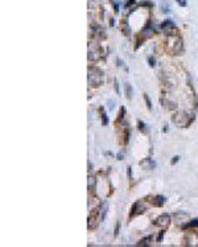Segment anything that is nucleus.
<instances>
[{
	"mask_svg": "<svg viewBox=\"0 0 198 247\" xmlns=\"http://www.w3.org/2000/svg\"><path fill=\"white\" fill-rule=\"evenodd\" d=\"M127 172H128V177L131 178V167H128V168H127Z\"/></svg>",
	"mask_w": 198,
	"mask_h": 247,
	"instance_id": "bb28decb",
	"label": "nucleus"
},
{
	"mask_svg": "<svg viewBox=\"0 0 198 247\" xmlns=\"http://www.w3.org/2000/svg\"><path fill=\"white\" fill-rule=\"evenodd\" d=\"M101 111H102V124H103V126H107V124H108V118H107V114L104 112L103 109H102Z\"/></svg>",
	"mask_w": 198,
	"mask_h": 247,
	"instance_id": "9d476101",
	"label": "nucleus"
},
{
	"mask_svg": "<svg viewBox=\"0 0 198 247\" xmlns=\"http://www.w3.org/2000/svg\"><path fill=\"white\" fill-rule=\"evenodd\" d=\"M152 202L155 206H161V205H164V202H165V197H163V196H156Z\"/></svg>",
	"mask_w": 198,
	"mask_h": 247,
	"instance_id": "6e6552de",
	"label": "nucleus"
},
{
	"mask_svg": "<svg viewBox=\"0 0 198 247\" xmlns=\"http://www.w3.org/2000/svg\"><path fill=\"white\" fill-rule=\"evenodd\" d=\"M107 210H108V204L104 201L103 204L101 205V209H99V218H101V221H104V219H106Z\"/></svg>",
	"mask_w": 198,
	"mask_h": 247,
	"instance_id": "39448f33",
	"label": "nucleus"
},
{
	"mask_svg": "<svg viewBox=\"0 0 198 247\" xmlns=\"http://www.w3.org/2000/svg\"><path fill=\"white\" fill-rule=\"evenodd\" d=\"M176 1H177V4L180 7H185V6H186V0H176Z\"/></svg>",
	"mask_w": 198,
	"mask_h": 247,
	"instance_id": "f3484780",
	"label": "nucleus"
},
{
	"mask_svg": "<svg viewBox=\"0 0 198 247\" xmlns=\"http://www.w3.org/2000/svg\"><path fill=\"white\" fill-rule=\"evenodd\" d=\"M116 157H118V160H122V159L124 157V152H122V151H120V152L116 155Z\"/></svg>",
	"mask_w": 198,
	"mask_h": 247,
	"instance_id": "5701e85b",
	"label": "nucleus"
},
{
	"mask_svg": "<svg viewBox=\"0 0 198 247\" xmlns=\"http://www.w3.org/2000/svg\"><path fill=\"white\" fill-rule=\"evenodd\" d=\"M169 221H170L169 214H161V216H158L155 219V225H157V226H167L169 223Z\"/></svg>",
	"mask_w": 198,
	"mask_h": 247,
	"instance_id": "7ed1b4c3",
	"label": "nucleus"
},
{
	"mask_svg": "<svg viewBox=\"0 0 198 247\" xmlns=\"http://www.w3.org/2000/svg\"><path fill=\"white\" fill-rule=\"evenodd\" d=\"M161 29L167 33H170V32L174 29V23L172 20H165L163 24H161Z\"/></svg>",
	"mask_w": 198,
	"mask_h": 247,
	"instance_id": "20e7f679",
	"label": "nucleus"
},
{
	"mask_svg": "<svg viewBox=\"0 0 198 247\" xmlns=\"http://www.w3.org/2000/svg\"><path fill=\"white\" fill-rule=\"evenodd\" d=\"M98 58H99V54H98V52L95 50L92 46H89V60L90 61H97Z\"/></svg>",
	"mask_w": 198,
	"mask_h": 247,
	"instance_id": "0eeeda50",
	"label": "nucleus"
},
{
	"mask_svg": "<svg viewBox=\"0 0 198 247\" xmlns=\"http://www.w3.org/2000/svg\"><path fill=\"white\" fill-rule=\"evenodd\" d=\"M123 31H124V35H129V26H128V23H127V21L123 23Z\"/></svg>",
	"mask_w": 198,
	"mask_h": 247,
	"instance_id": "4468645a",
	"label": "nucleus"
},
{
	"mask_svg": "<svg viewBox=\"0 0 198 247\" xmlns=\"http://www.w3.org/2000/svg\"><path fill=\"white\" fill-rule=\"evenodd\" d=\"M140 167L145 170H152V169H155L156 163L152 159H143V160L140 161Z\"/></svg>",
	"mask_w": 198,
	"mask_h": 247,
	"instance_id": "f03ea898",
	"label": "nucleus"
},
{
	"mask_svg": "<svg viewBox=\"0 0 198 247\" xmlns=\"http://www.w3.org/2000/svg\"><path fill=\"white\" fill-rule=\"evenodd\" d=\"M138 124H139V129H140L141 132H144V134H147V132H148V129H147L145 124H144L141 120H139V122H138Z\"/></svg>",
	"mask_w": 198,
	"mask_h": 247,
	"instance_id": "9b49d317",
	"label": "nucleus"
},
{
	"mask_svg": "<svg viewBox=\"0 0 198 247\" xmlns=\"http://www.w3.org/2000/svg\"><path fill=\"white\" fill-rule=\"evenodd\" d=\"M144 101H145L148 110H152V103H151V99H149V97H148L147 94H144Z\"/></svg>",
	"mask_w": 198,
	"mask_h": 247,
	"instance_id": "f8f14e48",
	"label": "nucleus"
},
{
	"mask_svg": "<svg viewBox=\"0 0 198 247\" xmlns=\"http://www.w3.org/2000/svg\"><path fill=\"white\" fill-rule=\"evenodd\" d=\"M107 104H108V109L112 110L115 107V101H108V102H107Z\"/></svg>",
	"mask_w": 198,
	"mask_h": 247,
	"instance_id": "412c9836",
	"label": "nucleus"
},
{
	"mask_svg": "<svg viewBox=\"0 0 198 247\" xmlns=\"http://www.w3.org/2000/svg\"><path fill=\"white\" fill-rule=\"evenodd\" d=\"M87 186H89V190L94 192L95 190V186H97V180H95L94 176H89L87 177Z\"/></svg>",
	"mask_w": 198,
	"mask_h": 247,
	"instance_id": "423d86ee",
	"label": "nucleus"
},
{
	"mask_svg": "<svg viewBox=\"0 0 198 247\" xmlns=\"http://www.w3.org/2000/svg\"><path fill=\"white\" fill-rule=\"evenodd\" d=\"M124 90H126V97L127 99H132V94H133V91H132V87L129 83H126L124 85Z\"/></svg>",
	"mask_w": 198,
	"mask_h": 247,
	"instance_id": "1a4fd4ad",
	"label": "nucleus"
},
{
	"mask_svg": "<svg viewBox=\"0 0 198 247\" xmlns=\"http://www.w3.org/2000/svg\"><path fill=\"white\" fill-rule=\"evenodd\" d=\"M128 138H129V131L127 129V131H126V140H124L126 143H128Z\"/></svg>",
	"mask_w": 198,
	"mask_h": 247,
	"instance_id": "393cba45",
	"label": "nucleus"
},
{
	"mask_svg": "<svg viewBox=\"0 0 198 247\" xmlns=\"http://www.w3.org/2000/svg\"><path fill=\"white\" fill-rule=\"evenodd\" d=\"M148 62H149V66H155V65H156V61H155V58H152V57H149V58H148Z\"/></svg>",
	"mask_w": 198,
	"mask_h": 247,
	"instance_id": "a211bd4d",
	"label": "nucleus"
},
{
	"mask_svg": "<svg viewBox=\"0 0 198 247\" xmlns=\"http://www.w3.org/2000/svg\"><path fill=\"white\" fill-rule=\"evenodd\" d=\"M161 9H163V12H165V13H168V12H169V8H168V6H167V4L164 6V3L161 4Z\"/></svg>",
	"mask_w": 198,
	"mask_h": 247,
	"instance_id": "6ab92c4d",
	"label": "nucleus"
},
{
	"mask_svg": "<svg viewBox=\"0 0 198 247\" xmlns=\"http://www.w3.org/2000/svg\"><path fill=\"white\" fill-rule=\"evenodd\" d=\"M116 62H118V66H124V62L120 60H116Z\"/></svg>",
	"mask_w": 198,
	"mask_h": 247,
	"instance_id": "a878e982",
	"label": "nucleus"
},
{
	"mask_svg": "<svg viewBox=\"0 0 198 247\" xmlns=\"http://www.w3.org/2000/svg\"><path fill=\"white\" fill-rule=\"evenodd\" d=\"M114 89H115V93H116V94L120 93V90H119V83H118V81L116 79H114Z\"/></svg>",
	"mask_w": 198,
	"mask_h": 247,
	"instance_id": "dca6fc26",
	"label": "nucleus"
},
{
	"mask_svg": "<svg viewBox=\"0 0 198 247\" xmlns=\"http://www.w3.org/2000/svg\"><path fill=\"white\" fill-rule=\"evenodd\" d=\"M178 159H180V156H174V157L172 159V161H170V164H172V165H174V164L178 161Z\"/></svg>",
	"mask_w": 198,
	"mask_h": 247,
	"instance_id": "4be33fe9",
	"label": "nucleus"
},
{
	"mask_svg": "<svg viewBox=\"0 0 198 247\" xmlns=\"http://www.w3.org/2000/svg\"><path fill=\"white\" fill-rule=\"evenodd\" d=\"M118 231H119V222L116 223V226H115V237L118 235Z\"/></svg>",
	"mask_w": 198,
	"mask_h": 247,
	"instance_id": "b1692460",
	"label": "nucleus"
},
{
	"mask_svg": "<svg viewBox=\"0 0 198 247\" xmlns=\"http://www.w3.org/2000/svg\"><path fill=\"white\" fill-rule=\"evenodd\" d=\"M152 241V237H147V238L141 239L140 242H139V244H148V242Z\"/></svg>",
	"mask_w": 198,
	"mask_h": 247,
	"instance_id": "2eb2a0df",
	"label": "nucleus"
},
{
	"mask_svg": "<svg viewBox=\"0 0 198 247\" xmlns=\"http://www.w3.org/2000/svg\"><path fill=\"white\" fill-rule=\"evenodd\" d=\"M164 234H165V231H164V230H161L160 234H158V237H157V242H161V239H163Z\"/></svg>",
	"mask_w": 198,
	"mask_h": 247,
	"instance_id": "aec40b11",
	"label": "nucleus"
},
{
	"mask_svg": "<svg viewBox=\"0 0 198 247\" xmlns=\"http://www.w3.org/2000/svg\"><path fill=\"white\" fill-rule=\"evenodd\" d=\"M103 82V73L98 67H89V83L92 86H99Z\"/></svg>",
	"mask_w": 198,
	"mask_h": 247,
	"instance_id": "f257e3e1",
	"label": "nucleus"
},
{
	"mask_svg": "<svg viewBox=\"0 0 198 247\" xmlns=\"http://www.w3.org/2000/svg\"><path fill=\"white\" fill-rule=\"evenodd\" d=\"M194 226H198V219H193V221H190V223H186V225H184V229L185 227H194Z\"/></svg>",
	"mask_w": 198,
	"mask_h": 247,
	"instance_id": "ddd939ff",
	"label": "nucleus"
}]
</instances>
